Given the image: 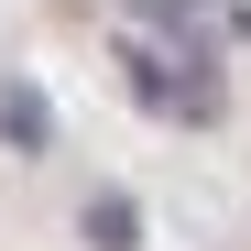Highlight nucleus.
<instances>
[{"label": "nucleus", "mask_w": 251, "mask_h": 251, "mask_svg": "<svg viewBox=\"0 0 251 251\" xmlns=\"http://www.w3.org/2000/svg\"><path fill=\"white\" fill-rule=\"evenodd\" d=\"M0 131H11L22 153H44V142H55V109H44V99H33L22 76H11V88H0Z\"/></svg>", "instance_id": "obj_1"}, {"label": "nucleus", "mask_w": 251, "mask_h": 251, "mask_svg": "<svg viewBox=\"0 0 251 251\" xmlns=\"http://www.w3.org/2000/svg\"><path fill=\"white\" fill-rule=\"evenodd\" d=\"M88 229H99V251H131V207L99 197V207H88Z\"/></svg>", "instance_id": "obj_2"}]
</instances>
